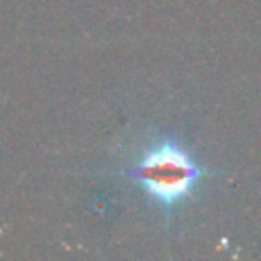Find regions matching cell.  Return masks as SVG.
Listing matches in <instances>:
<instances>
[{
    "label": "cell",
    "instance_id": "1",
    "mask_svg": "<svg viewBox=\"0 0 261 261\" xmlns=\"http://www.w3.org/2000/svg\"><path fill=\"white\" fill-rule=\"evenodd\" d=\"M198 175V169L177 147L165 145L151 151L137 169L141 184L159 200L175 202L186 196Z\"/></svg>",
    "mask_w": 261,
    "mask_h": 261
}]
</instances>
